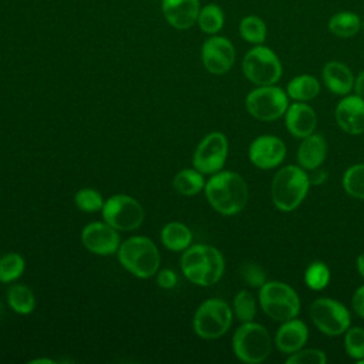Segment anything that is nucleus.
Returning a JSON list of instances; mask_svg holds the SVG:
<instances>
[{
  "label": "nucleus",
  "mask_w": 364,
  "mask_h": 364,
  "mask_svg": "<svg viewBox=\"0 0 364 364\" xmlns=\"http://www.w3.org/2000/svg\"><path fill=\"white\" fill-rule=\"evenodd\" d=\"M205 196L209 205L223 216L242 212L249 200V189L245 179L233 171H219L205 183Z\"/></svg>",
  "instance_id": "nucleus-1"
},
{
  "label": "nucleus",
  "mask_w": 364,
  "mask_h": 364,
  "mask_svg": "<svg viewBox=\"0 0 364 364\" xmlns=\"http://www.w3.org/2000/svg\"><path fill=\"white\" fill-rule=\"evenodd\" d=\"M181 270L191 283L209 287L216 284L223 276L225 259L215 246L198 243L183 250Z\"/></svg>",
  "instance_id": "nucleus-2"
},
{
  "label": "nucleus",
  "mask_w": 364,
  "mask_h": 364,
  "mask_svg": "<svg viewBox=\"0 0 364 364\" xmlns=\"http://www.w3.org/2000/svg\"><path fill=\"white\" fill-rule=\"evenodd\" d=\"M310 185L309 173L301 166H282L272 179V202L280 212H293L306 199Z\"/></svg>",
  "instance_id": "nucleus-3"
},
{
  "label": "nucleus",
  "mask_w": 364,
  "mask_h": 364,
  "mask_svg": "<svg viewBox=\"0 0 364 364\" xmlns=\"http://www.w3.org/2000/svg\"><path fill=\"white\" fill-rule=\"evenodd\" d=\"M117 255L121 266L138 279H149L159 269V250L146 236L128 237L119 245Z\"/></svg>",
  "instance_id": "nucleus-4"
},
{
  "label": "nucleus",
  "mask_w": 364,
  "mask_h": 364,
  "mask_svg": "<svg viewBox=\"0 0 364 364\" xmlns=\"http://www.w3.org/2000/svg\"><path fill=\"white\" fill-rule=\"evenodd\" d=\"M273 340L267 328L255 321L242 323L232 337V350L246 364L263 363L272 353Z\"/></svg>",
  "instance_id": "nucleus-5"
},
{
  "label": "nucleus",
  "mask_w": 364,
  "mask_h": 364,
  "mask_svg": "<svg viewBox=\"0 0 364 364\" xmlns=\"http://www.w3.org/2000/svg\"><path fill=\"white\" fill-rule=\"evenodd\" d=\"M259 304L263 313L276 321L297 317L300 313V297L287 283L279 280L266 282L259 287Z\"/></svg>",
  "instance_id": "nucleus-6"
},
{
  "label": "nucleus",
  "mask_w": 364,
  "mask_h": 364,
  "mask_svg": "<svg viewBox=\"0 0 364 364\" xmlns=\"http://www.w3.org/2000/svg\"><path fill=\"white\" fill-rule=\"evenodd\" d=\"M232 320V307L225 300L212 297L199 304L193 314L192 326L195 334L200 338L215 340L228 333Z\"/></svg>",
  "instance_id": "nucleus-7"
},
{
  "label": "nucleus",
  "mask_w": 364,
  "mask_h": 364,
  "mask_svg": "<svg viewBox=\"0 0 364 364\" xmlns=\"http://www.w3.org/2000/svg\"><path fill=\"white\" fill-rule=\"evenodd\" d=\"M242 71L246 80L257 85H273L283 74V65L277 54L267 46H253L242 60Z\"/></svg>",
  "instance_id": "nucleus-8"
},
{
  "label": "nucleus",
  "mask_w": 364,
  "mask_h": 364,
  "mask_svg": "<svg viewBox=\"0 0 364 364\" xmlns=\"http://www.w3.org/2000/svg\"><path fill=\"white\" fill-rule=\"evenodd\" d=\"M247 112L259 121H276L284 117L286 109L289 108V95L287 92L273 85H257L253 88L245 100Z\"/></svg>",
  "instance_id": "nucleus-9"
},
{
  "label": "nucleus",
  "mask_w": 364,
  "mask_h": 364,
  "mask_svg": "<svg viewBox=\"0 0 364 364\" xmlns=\"http://www.w3.org/2000/svg\"><path fill=\"white\" fill-rule=\"evenodd\" d=\"M310 320L314 327L330 337H337L346 333L351 326L350 310L336 299L318 297L309 309Z\"/></svg>",
  "instance_id": "nucleus-10"
},
{
  "label": "nucleus",
  "mask_w": 364,
  "mask_h": 364,
  "mask_svg": "<svg viewBox=\"0 0 364 364\" xmlns=\"http://www.w3.org/2000/svg\"><path fill=\"white\" fill-rule=\"evenodd\" d=\"M102 219L117 230H135L144 222L142 205L132 196L117 193L104 200Z\"/></svg>",
  "instance_id": "nucleus-11"
},
{
  "label": "nucleus",
  "mask_w": 364,
  "mask_h": 364,
  "mask_svg": "<svg viewBox=\"0 0 364 364\" xmlns=\"http://www.w3.org/2000/svg\"><path fill=\"white\" fill-rule=\"evenodd\" d=\"M229 152V142L223 132L213 131L205 135L196 145L192 164L203 175H213L225 166Z\"/></svg>",
  "instance_id": "nucleus-12"
},
{
  "label": "nucleus",
  "mask_w": 364,
  "mask_h": 364,
  "mask_svg": "<svg viewBox=\"0 0 364 364\" xmlns=\"http://www.w3.org/2000/svg\"><path fill=\"white\" fill-rule=\"evenodd\" d=\"M287 154L286 144L282 138L270 134L256 136L247 149L249 161L259 169L267 171L283 164Z\"/></svg>",
  "instance_id": "nucleus-13"
},
{
  "label": "nucleus",
  "mask_w": 364,
  "mask_h": 364,
  "mask_svg": "<svg viewBox=\"0 0 364 364\" xmlns=\"http://www.w3.org/2000/svg\"><path fill=\"white\" fill-rule=\"evenodd\" d=\"M203 67L215 75L230 71L236 60V51L232 41L223 36H210L202 46L200 51Z\"/></svg>",
  "instance_id": "nucleus-14"
},
{
  "label": "nucleus",
  "mask_w": 364,
  "mask_h": 364,
  "mask_svg": "<svg viewBox=\"0 0 364 364\" xmlns=\"http://www.w3.org/2000/svg\"><path fill=\"white\" fill-rule=\"evenodd\" d=\"M82 246L98 256H109L118 252L121 245L118 230L104 222H91L81 230Z\"/></svg>",
  "instance_id": "nucleus-15"
},
{
  "label": "nucleus",
  "mask_w": 364,
  "mask_h": 364,
  "mask_svg": "<svg viewBox=\"0 0 364 364\" xmlns=\"http://www.w3.org/2000/svg\"><path fill=\"white\" fill-rule=\"evenodd\" d=\"M334 118L338 128L346 134H364V98L357 94L344 95L336 105Z\"/></svg>",
  "instance_id": "nucleus-16"
},
{
  "label": "nucleus",
  "mask_w": 364,
  "mask_h": 364,
  "mask_svg": "<svg viewBox=\"0 0 364 364\" xmlns=\"http://www.w3.org/2000/svg\"><path fill=\"white\" fill-rule=\"evenodd\" d=\"M284 125L291 136L303 139L316 132L317 114L307 102L294 101L284 112Z\"/></svg>",
  "instance_id": "nucleus-17"
},
{
  "label": "nucleus",
  "mask_w": 364,
  "mask_h": 364,
  "mask_svg": "<svg viewBox=\"0 0 364 364\" xmlns=\"http://www.w3.org/2000/svg\"><path fill=\"white\" fill-rule=\"evenodd\" d=\"M309 338L306 323L297 317L282 321L274 334V346L282 354H293L303 348Z\"/></svg>",
  "instance_id": "nucleus-18"
},
{
  "label": "nucleus",
  "mask_w": 364,
  "mask_h": 364,
  "mask_svg": "<svg viewBox=\"0 0 364 364\" xmlns=\"http://www.w3.org/2000/svg\"><path fill=\"white\" fill-rule=\"evenodd\" d=\"M199 0H162L165 20L178 30L191 28L199 16Z\"/></svg>",
  "instance_id": "nucleus-19"
},
{
  "label": "nucleus",
  "mask_w": 364,
  "mask_h": 364,
  "mask_svg": "<svg viewBox=\"0 0 364 364\" xmlns=\"http://www.w3.org/2000/svg\"><path fill=\"white\" fill-rule=\"evenodd\" d=\"M321 78L328 91L344 97L353 91L355 77L347 64L333 60L323 65Z\"/></svg>",
  "instance_id": "nucleus-20"
},
{
  "label": "nucleus",
  "mask_w": 364,
  "mask_h": 364,
  "mask_svg": "<svg viewBox=\"0 0 364 364\" xmlns=\"http://www.w3.org/2000/svg\"><path fill=\"white\" fill-rule=\"evenodd\" d=\"M327 158V141L321 134L313 132L301 139L297 148V164L304 171H313L323 165Z\"/></svg>",
  "instance_id": "nucleus-21"
},
{
  "label": "nucleus",
  "mask_w": 364,
  "mask_h": 364,
  "mask_svg": "<svg viewBox=\"0 0 364 364\" xmlns=\"http://www.w3.org/2000/svg\"><path fill=\"white\" fill-rule=\"evenodd\" d=\"M320 82L311 74H300L293 77L286 87V92L289 98L293 101L307 102L314 100L320 94Z\"/></svg>",
  "instance_id": "nucleus-22"
},
{
  "label": "nucleus",
  "mask_w": 364,
  "mask_h": 364,
  "mask_svg": "<svg viewBox=\"0 0 364 364\" xmlns=\"http://www.w3.org/2000/svg\"><path fill=\"white\" fill-rule=\"evenodd\" d=\"M361 24H363V20L357 13L343 10V11L334 13L328 18L327 27L333 36L340 38H350V37H354L361 30Z\"/></svg>",
  "instance_id": "nucleus-23"
},
{
  "label": "nucleus",
  "mask_w": 364,
  "mask_h": 364,
  "mask_svg": "<svg viewBox=\"0 0 364 364\" xmlns=\"http://www.w3.org/2000/svg\"><path fill=\"white\" fill-rule=\"evenodd\" d=\"M161 242L171 252H182L191 246L192 232L185 223L169 222L161 230Z\"/></svg>",
  "instance_id": "nucleus-24"
},
{
  "label": "nucleus",
  "mask_w": 364,
  "mask_h": 364,
  "mask_svg": "<svg viewBox=\"0 0 364 364\" xmlns=\"http://www.w3.org/2000/svg\"><path fill=\"white\" fill-rule=\"evenodd\" d=\"M173 188L183 196H195L205 188L203 173L195 168L181 169L173 178Z\"/></svg>",
  "instance_id": "nucleus-25"
},
{
  "label": "nucleus",
  "mask_w": 364,
  "mask_h": 364,
  "mask_svg": "<svg viewBox=\"0 0 364 364\" xmlns=\"http://www.w3.org/2000/svg\"><path fill=\"white\" fill-rule=\"evenodd\" d=\"M7 303L14 313L30 314L36 307V296L28 286L16 283L7 290Z\"/></svg>",
  "instance_id": "nucleus-26"
},
{
  "label": "nucleus",
  "mask_w": 364,
  "mask_h": 364,
  "mask_svg": "<svg viewBox=\"0 0 364 364\" xmlns=\"http://www.w3.org/2000/svg\"><path fill=\"white\" fill-rule=\"evenodd\" d=\"M239 34L246 43L253 46L263 44L267 37V26L259 16L249 14L240 20Z\"/></svg>",
  "instance_id": "nucleus-27"
},
{
  "label": "nucleus",
  "mask_w": 364,
  "mask_h": 364,
  "mask_svg": "<svg viewBox=\"0 0 364 364\" xmlns=\"http://www.w3.org/2000/svg\"><path fill=\"white\" fill-rule=\"evenodd\" d=\"M196 24L206 34H210V36L218 34L225 24V13L220 9V6L215 3H209L200 7Z\"/></svg>",
  "instance_id": "nucleus-28"
},
{
  "label": "nucleus",
  "mask_w": 364,
  "mask_h": 364,
  "mask_svg": "<svg viewBox=\"0 0 364 364\" xmlns=\"http://www.w3.org/2000/svg\"><path fill=\"white\" fill-rule=\"evenodd\" d=\"M341 185L348 196L364 200V164L348 166L343 173Z\"/></svg>",
  "instance_id": "nucleus-29"
},
{
  "label": "nucleus",
  "mask_w": 364,
  "mask_h": 364,
  "mask_svg": "<svg viewBox=\"0 0 364 364\" xmlns=\"http://www.w3.org/2000/svg\"><path fill=\"white\" fill-rule=\"evenodd\" d=\"M330 279H331L330 267L321 260L311 262L304 270V283L313 291L324 290L328 286Z\"/></svg>",
  "instance_id": "nucleus-30"
},
{
  "label": "nucleus",
  "mask_w": 364,
  "mask_h": 364,
  "mask_svg": "<svg viewBox=\"0 0 364 364\" xmlns=\"http://www.w3.org/2000/svg\"><path fill=\"white\" fill-rule=\"evenodd\" d=\"M232 311H233V316L240 323L253 321L256 317V313H257V303H256L255 296L246 289L239 290L233 297Z\"/></svg>",
  "instance_id": "nucleus-31"
},
{
  "label": "nucleus",
  "mask_w": 364,
  "mask_h": 364,
  "mask_svg": "<svg viewBox=\"0 0 364 364\" xmlns=\"http://www.w3.org/2000/svg\"><path fill=\"white\" fill-rule=\"evenodd\" d=\"M24 259L14 252L6 253L0 257V282L11 283L17 280L24 272Z\"/></svg>",
  "instance_id": "nucleus-32"
},
{
  "label": "nucleus",
  "mask_w": 364,
  "mask_h": 364,
  "mask_svg": "<svg viewBox=\"0 0 364 364\" xmlns=\"http://www.w3.org/2000/svg\"><path fill=\"white\" fill-rule=\"evenodd\" d=\"M344 350L347 355L355 361L364 357V328L350 326L344 333Z\"/></svg>",
  "instance_id": "nucleus-33"
},
{
  "label": "nucleus",
  "mask_w": 364,
  "mask_h": 364,
  "mask_svg": "<svg viewBox=\"0 0 364 364\" xmlns=\"http://www.w3.org/2000/svg\"><path fill=\"white\" fill-rule=\"evenodd\" d=\"M75 206L87 213H92L101 210L104 206V199L101 193L92 188H82L74 195Z\"/></svg>",
  "instance_id": "nucleus-34"
},
{
  "label": "nucleus",
  "mask_w": 364,
  "mask_h": 364,
  "mask_svg": "<svg viewBox=\"0 0 364 364\" xmlns=\"http://www.w3.org/2000/svg\"><path fill=\"white\" fill-rule=\"evenodd\" d=\"M287 364H326L327 355L320 348H300L299 351L289 354Z\"/></svg>",
  "instance_id": "nucleus-35"
},
{
  "label": "nucleus",
  "mask_w": 364,
  "mask_h": 364,
  "mask_svg": "<svg viewBox=\"0 0 364 364\" xmlns=\"http://www.w3.org/2000/svg\"><path fill=\"white\" fill-rule=\"evenodd\" d=\"M240 277L242 280L250 286V287H262L267 280H266V273L262 266H259L255 262H245L240 266Z\"/></svg>",
  "instance_id": "nucleus-36"
},
{
  "label": "nucleus",
  "mask_w": 364,
  "mask_h": 364,
  "mask_svg": "<svg viewBox=\"0 0 364 364\" xmlns=\"http://www.w3.org/2000/svg\"><path fill=\"white\" fill-rule=\"evenodd\" d=\"M156 283L162 289H173L178 283V276L172 269H162L156 272Z\"/></svg>",
  "instance_id": "nucleus-37"
},
{
  "label": "nucleus",
  "mask_w": 364,
  "mask_h": 364,
  "mask_svg": "<svg viewBox=\"0 0 364 364\" xmlns=\"http://www.w3.org/2000/svg\"><path fill=\"white\" fill-rule=\"evenodd\" d=\"M351 307H353V311L364 318V284H361L353 294L351 297Z\"/></svg>",
  "instance_id": "nucleus-38"
},
{
  "label": "nucleus",
  "mask_w": 364,
  "mask_h": 364,
  "mask_svg": "<svg viewBox=\"0 0 364 364\" xmlns=\"http://www.w3.org/2000/svg\"><path fill=\"white\" fill-rule=\"evenodd\" d=\"M311 172H313V173L309 175L311 185H320V183H323V182L327 179V172L323 171V169H320V168L313 169Z\"/></svg>",
  "instance_id": "nucleus-39"
},
{
  "label": "nucleus",
  "mask_w": 364,
  "mask_h": 364,
  "mask_svg": "<svg viewBox=\"0 0 364 364\" xmlns=\"http://www.w3.org/2000/svg\"><path fill=\"white\" fill-rule=\"evenodd\" d=\"M353 90H354V94H357V95H360V97L364 98V70L360 71V73L355 75Z\"/></svg>",
  "instance_id": "nucleus-40"
},
{
  "label": "nucleus",
  "mask_w": 364,
  "mask_h": 364,
  "mask_svg": "<svg viewBox=\"0 0 364 364\" xmlns=\"http://www.w3.org/2000/svg\"><path fill=\"white\" fill-rule=\"evenodd\" d=\"M357 270L360 276L364 279V252L357 256Z\"/></svg>",
  "instance_id": "nucleus-41"
},
{
  "label": "nucleus",
  "mask_w": 364,
  "mask_h": 364,
  "mask_svg": "<svg viewBox=\"0 0 364 364\" xmlns=\"http://www.w3.org/2000/svg\"><path fill=\"white\" fill-rule=\"evenodd\" d=\"M31 363H53V361L47 360V358H37V360H33Z\"/></svg>",
  "instance_id": "nucleus-42"
},
{
  "label": "nucleus",
  "mask_w": 364,
  "mask_h": 364,
  "mask_svg": "<svg viewBox=\"0 0 364 364\" xmlns=\"http://www.w3.org/2000/svg\"><path fill=\"white\" fill-rule=\"evenodd\" d=\"M357 364H364V357H363L361 360H358V361H357Z\"/></svg>",
  "instance_id": "nucleus-43"
},
{
  "label": "nucleus",
  "mask_w": 364,
  "mask_h": 364,
  "mask_svg": "<svg viewBox=\"0 0 364 364\" xmlns=\"http://www.w3.org/2000/svg\"><path fill=\"white\" fill-rule=\"evenodd\" d=\"M361 30H363V33H364V18H363V24H361Z\"/></svg>",
  "instance_id": "nucleus-44"
}]
</instances>
